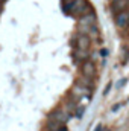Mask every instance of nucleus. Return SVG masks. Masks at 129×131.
<instances>
[{
	"mask_svg": "<svg viewBox=\"0 0 129 131\" xmlns=\"http://www.w3.org/2000/svg\"><path fill=\"white\" fill-rule=\"evenodd\" d=\"M115 23L119 28H125L129 23V11H120L119 14H115Z\"/></svg>",
	"mask_w": 129,
	"mask_h": 131,
	"instance_id": "nucleus-2",
	"label": "nucleus"
},
{
	"mask_svg": "<svg viewBox=\"0 0 129 131\" xmlns=\"http://www.w3.org/2000/svg\"><path fill=\"white\" fill-rule=\"evenodd\" d=\"M96 131H102V125H99V127L96 128Z\"/></svg>",
	"mask_w": 129,
	"mask_h": 131,
	"instance_id": "nucleus-5",
	"label": "nucleus"
},
{
	"mask_svg": "<svg viewBox=\"0 0 129 131\" xmlns=\"http://www.w3.org/2000/svg\"><path fill=\"white\" fill-rule=\"evenodd\" d=\"M82 76H87L90 79H93L96 76V66L93 61H84L82 64Z\"/></svg>",
	"mask_w": 129,
	"mask_h": 131,
	"instance_id": "nucleus-1",
	"label": "nucleus"
},
{
	"mask_svg": "<svg viewBox=\"0 0 129 131\" xmlns=\"http://www.w3.org/2000/svg\"><path fill=\"white\" fill-rule=\"evenodd\" d=\"M129 6V0H112L111 2V8L115 14H119L120 11H125Z\"/></svg>",
	"mask_w": 129,
	"mask_h": 131,
	"instance_id": "nucleus-4",
	"label": "nucleus"
},
{
	"mask_svg": "<svg viewBox=\"0 0 129 131\" xmlns=\"http://www.w3.org/2000/svg\"><path fill=\"white\" fill-rule=\"evenodd\" d=\"M90 46V38L85 35V34H79L76 37V49H82V50H87Z\"/></svg>",
	"mask_w": 129,
	"mask_h": 131,
	"instance_id": "nucleus-3",
	"label": "nucleus"
},
{
	"mask_svg": "<svg viewBox=\"0 0 129 131\" xmlns=\"http://www.w3.org/2000/svg\"><path fill=\"white\" fill-rule=\"evenodd\" d=\"M2 8H3V3L0 2V12H2Z\"/></svg>",
	"mask_w": 129,
	"mask_h": 131,
	"instance_id": "nucleus-6",
	"label": "nucleus"
}]
</instances>
